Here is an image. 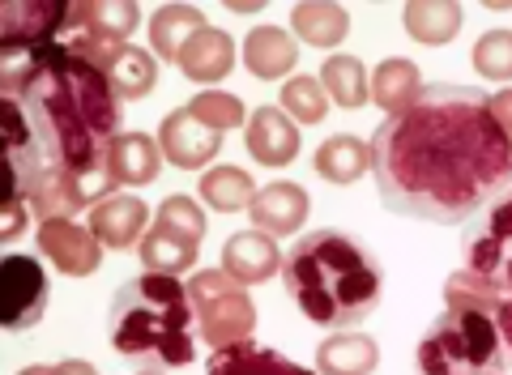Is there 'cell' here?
Returning <instances> with one entry per match:
<instances>
[{"instance_id": "obj_1", "label": "cell", "mask_w": 512, "mask_h": 375, "mask_svg": "<svg viewBox=\"0 0 512 375\" xmlns=\"http://www.w3.org/2000/svg\"><path fill=\"white\" fill-rule=\"evenodd\" d=\"M120 107L103 69L69 43L0 47L5 197L26 201L39 222L90 214L116 197L107 154L120 137Z\"/></svg>"}, {"instance_id": "obj_2", "label": "cell", "mask_w": 512, "mask_h": 375, "mask_svg": "<svg viewBox=\"0 0 512 375\" xmlns=\"http://www.w3.org/2000/svg\"><path fill=\"white\" fill-rule=\"evenodd\" d=\"M372 175L389 214L457 226L512 188V141L470 86H423L372 137Z\"/></svg>"}, {"instance_id": "obj_3", "label": "cell", "mask_w": 512, "mask_h": 375, "mask_svg": "<svg viewBox=\"0 0 512 375\" xmlns=\"http://www.w3.org/2000/svg\"><path fill=\"white\" fill-rule=\"evenodd\" d=\"M282 286L299 316H308L320 329H355L380 307L384 273L380 260L363 248L355 235L320 226L291 243L282 256Z\"/></svg>"}, {"instance_id": "obj_4", "label": "cell", "mask_w": 512, "mask_h": 375, "mask_svg": "<svg viewBox=\"0 0 512 375\" xmlns=\"http://www.w3.org/2000/svg\"><path fill=\"white\" fill-rule=\"evenodd\" d=\"M192 324H197V312H192L188 286L180 277L137 273L111 299L107 337L128 363L146 371H167V367H188L197 358Z\"/></svg>"}, {"instance_id": "obj_5", "label": "cell", "mask_w": 512, "mask_h": 375, "mask_svg": "<svg viewBox=\"0 0 512 375\" xmlns=\"http://www.w3.org/2000/svg\"><path fill=\"white\" fill-rule=\"evenodd\" d=\"M419 375H508L495 316L474 307H444L419 341Z\"/></svg>"}, {"instance_id": "obj_6", "label": "cell", "mask_w": 512, "mask_h": 375, "mask_svg": "<svg viewBox=\"0 0 512 375\" xmlns=\"http://www.w3.org/2000/svg\"><path fill=\"white\" fill-rule=\"evenodd\" d=\"M188 299L197 312L201 341L210 350H227L239 341H252L256 329V303L244 282H235L227 269H201L188 282Z\"/></svg>"}, {"instance_id": "obj_7", "label": "cell", "mask_w": 512, "mask_h": 375, "mask_svg": "<svg viewBox=\"0 0 512 375\" xmlns=\"http://www.w3.org/2000/svg\"><path fill=\"white\" fill-rule=\"evenodd\" d=\"M461 269L483 277L495 295H512V188L470 218L461 235Z\"/></svg>"}, {"instance_id": "obj_8", "label": "cell", "mask_w": 512, "mask_h": 375, "mask_svg": "<svg viewBox=\"0 0 512 375\" xmlns=\"http://www.w3.org/2000/svg\"><path fill=\"white\" fill-rule=\"evenodd\" d=\"M35 248L43 260H52L64 277H90L103 265V243L90 226H77L73 218H47L35 231Z\"/></svg>"}, {"instance_id": "obj_9", "label": "cell", "mask_w": 512, "mask_h": 375, "mask_svg": "<svg viewBox=\"0 0 512 375\" xmlns=\"http://www.w3.org/2000/svg\"><path fill=\"white\" fill-rule=\"evenodd\" d=\"M0 286H5V329L26 333L47 312V273L35 256H5L0 260Z\"/></svg>"}, {"instance_id": "obj_10", "label": "cell", "mask_w": 512, "mask_h": 375, "mask_svg": "<svg viewBox=\"0 0 512 375\" xmlns=\"http://www.w3.org/2000/svg\"><path fill=\"white\" fill-rule=\"evenodd\" d=\"M158 150H163V158L171 162V167L201 171L205 162L218 158L222 133H214V128L201 124L188 107H180V111H171V116H163V124H158Z\"/></svg>"}, {"instance_id": "obj_11", "label": "cell", "mask_w": 512, "mask_h": 375, "mask_svg": "<svg viewBox=\"0 0 512 375\" xmlns=\"http://www.w3.org/2000/svg\"><path fill=\"white\" fill-rule=\"evenodd\" d=\"M69 5L56 0H18V5L0 9V47H43L60 43Z\"/></svg>"}, {"instance_id": "obj_12", "label": "cell", "mask_w": 512, "mask_h": 375, "mask_svg": "<svg viewBox=\"0 0 512 375\" xmlns=\"http://www.w3.org/2000/svg\"><path fill=\"white\" fill-rule=\"evenodd\" d=\"M308 209L312 197L303 192L291 179H278L256 192V201L248 205V218H252V231H261L269 239H286V235H299V226L308 222Z\"/></svg>"}, {"instance_id": "obj_13", "label": "cell", "mask_w": 512, "mask_h": 375, "mask_svg": "<svg viewBox=\"0 0 512 375\" xmlns=\"http://www.w3.org/2000/svg\"><path fill=\"white\" fill-rule=\"evenodd\" d=\"M146 226H150V205L141 197H128V192H116V197H107L90 209V231L111 252L141 248Z\"/></svg>"}, {"instance_id": "obj_14", "label": "cell", "mask_w": 512, "mask_h": 375, "mask_svg": "<svg viewBox=\"0 0 512 375\" xmlns=\"http://www.w3.org/2000/svg\"><path fill=\"white\" fill-rule=\"evenodd\" d=\"M244 145L261 167H291L299 154V124L282 107H256L244 124Z\"/></svg>"}, {"instance_id": "obj_15", "label": "cell", "mask_w": 512, "mask_h": 375, "mask_svg": "<svg viewBox=\"0 0 512 375\" xmlns=\"http://www.w3.org/2000/svg\"><path fill=\"white\" fill-rule=\"evenodd\" d=\"M239 60L256 81H278L299 64V43L282 26H252L239 47Z\"/></svg>"}, {"instance_id": "obj_16", "label": "cell", "mask_w": 512, "mask_h": 375, "mask_svg": "<svg viewBox=\"0 0 512 375\" xmlns=\"http://www.w3.org/2000/svg\"><path fill=\"white\" fill-rule=\"evenodd\" d=\"M90 64H99L103 77L111 81V90L120 94V103H133V99H146L158 81V69H154V56L141 52V47L124 43V47H107V52H94L86 56Z\"/></svg>"}, {"instance_id": "obj_17", "label": "cell", "mask_w": 512, "mask_h": 375, "mask_svg": "<svg viewBox=\"0 0 512 375\" xmlns=\"http://www.w3.org/2000/svg\"><path fill=\"white\" fill-rule=\"evenodd\" d=\"M222 269H227L235 282L256 286V282H269L274 273H282V252H278V243L261 231H239L222 243Z\"/></svg>"}, {"instance_id": "obj_18", "label": "cell", "mask_w": 512, "mask_h": 375, "mask_svg": "<svg viewBox=\"0 0 512 375\" xmlns=\"http://www.w3.org/2000/svg\"><path fill=\"white\" fill-rule=\"evenodd\" d=\"M107 167H111V175H116V184L146 188L163 175V150H158V141L146 137V133H120L116 141H111Z\"/></svg>"}, {"instance_id": "obj_19", "label": "cell", "mask_w": 512, "mask_h": 375, "mask_svg": "<svg viewBox=\"0 0 512 375\" xmlns=\"http://www.w3.org/2000/svg\"><path fill=\"white\" fill-rule=\"evenodd\" d=\"M205 375H320V371L299 367L278 350L256 346V341H239V346L214 350L210 363H205Z\"/></svg>"}, {"instance_id": "obj_20", "label": "cell", "mask_w": 512, "mask_h": 375, "mask_svg": "<svg viewBox=\"0 0 512 375\" xmlns=\"http://www.w3.org/2000/svg\"><path fill=\"white\" fill-rule=\"evenodd\" d=\"M231 69H235V39L218 26H205L180 56V73L188 81H197V86H214V81H222Z\"/></svg>"}, {"instance_id": "obj_21", "label": "cell", "mask_w": 512, "mask_h": 375, "mask_svg": "<svg viewBox=\"0 0 512 375\" xmlns=\"http://www.w3.org/2000/svg\"><path fill=\"white\" fill-rule=\"evenodd\" d=\"M312 167H316V175L325 179V184H338V188L359 184V179L372 171V141H363L355 133H338V137H329L316 150Z\"/></svg>"}, {"instance_id": "obj_22", "label": "cell", "mask_w": 512, "mask_h": 375, "mask_svg": "<svg viewBox=\"0 0 512 375\" xmlns=\"http://www.w3.org/2000/svg\"><path fill=\"white\" fill-rule=\"evenodd\" d=\"M380 367V346L363 333H333L316 346V371L320 375H372Z\"/></svg>"}, {"instance_id": "obj_23", "label": "cell", "mask_w": 512, "mask_h": 375, "mask_svg": "<svg viewBox=\"0 0 512 375\" xmlns=\"http://www.w3.org/2000/svg\"><path fill=\"white\" fill-rule=\"evenodd\" d=\"M461 18H466V13H461L457 0H410V5L402 9L406 35L414 43H423V47L453 43L457 30H461Z\"/></svg>"}, {"instance_id": "obj_24", "label": "cell", "mask_w": 512, "mask_h": 375, "mask_svg": "<svg viewBox=\"0 0 512 375\" xmlns=\"http://www.w3.org/2000/svg\"><path fill=\"white\" fill-rule=\"evenodd\" d=\"M205 26H210V22H205L201 9H192V5H163L150 18V47H154V56L180 64L184 47L197 39Z\"/></svg>"}, {"instance_id": "obj_25", "label": "cell", "mask_w": 512, "mask_h": 375, "mask_svg": "<svg viewBox=\"0 0 512 375\" xmlns=\"http://www.w3.org/2000/svg\"><path fill=\"white\" fill-rule=\"evenodd\" d=\"M141 265H146V273H188V269H197V256H201V243H192L188 235L180 231H171V226H150L146 239H141Z\"/></svg>"}, {"instance_id": "obj_26", "label": "cell", "mask_w": 512, "mask_h": 375, "mask_svg": "<svg viewBox=\"0 0 512 375\" xmlns=\"http://www.w3.org/2000/svg\"><path fill=\"white\" fill-rule=\"evenodd\" d=\"M291 30L308 47H338L350 35V13L333 0H303L291 9Z\"/></svg>"}, {"instance_id": "obj_27", "label": "cell", "mask_w": 512, "mask_h": 375, "mask_svg": "<svg viewBox=\"0 0 512 375\" xmlns=\"http://www.w3.org/2000/svg\"><path fill=\"white\" fill-rule=\"evenodd\" d=\"M419 94H423V77H419V64L414 60L389 56L376 64V73H372V103L376 107H384L393 116V111L410 107Z\"/></svg>"}, {"instance_id": "obj_28", "label": "cell", "mask_w": 512, "mask_h": 375, "mask_svg": "<svg viewBox=\"0 0 512 375\" xmlns=\"http://www.w3.org/2000/svg\"><path fill=\"white\" fill-rule=\"evenodd\" d=\"M320 86H325L329 103H338L346 111H359L372 103V77H367L359 56H329L320 64Z\"/></svg>"}, {"instance_id": "obj_29", "label": "cell", "mask_w": 512, "mask_h": 375, "mask_svg": "<svg viewBox=\"0 0 512 375\" xmlns=\"http://www.w3.org/2000/svg\"><path fill=\"white\" fill-rule=\"evenodd\" d=\"M256 188L252 184V175L244 167H210L201 175V184H197V197L218 209V214H239V209H248L256 201Z\"/></svg>"}, {"instance_id": "obj_30", "label": "cell", "mask_w": 512, "mask_h": 375, "mask_svg": "<svg viewBox=\"0 0 512 375\" xmlns=\"http://www.w3.org/2000/svg\"><path fill=\"white\" fill-rule=\"evenodd\" d=\"M278 107L291 116L295 124H320L329 116V94L325 86H320V77H308V73H299V77H286V86L278 94Z\"/></svg>"}, {"instance_id": "obj_31", "label": "cell", "mask_w": 512, "mask_h": 375, "mask_svg": "<svg viewBox=\"0 0 512 375\" xmlns=\"http://www.w3.org/2000/svg\"><path fill=\"white\" fill-rule=\"evenodd\" d=\"M188 111H192V116H197L201 124H210L214 133H231V128L248 124L244 99H235V94H227V90H201L197 99L188 103Z\"/></svg>"}, {"instance_id": "obj_32", "label": "cell", "mask_w": 512, "mask_h": 375, "mask_svg": "<svg viewBox=\"0 0 512 375\" xmlns=\"http://www.w3.org/2000/svg\"><path fill=\"white\" fill-rule=\"evenodd\" d=\"M474 69L487 81H512V30H487L483 39L474 43Z\"/></svg>"}, {"instance_id": "obj_33", "label": "cell", "mask_w": 512, "mask_h": 375, "mask_svg": "<svg viewBox=\"0 0 512 375\" xmlns=\"http://www.w3.org/2000/svg\"><path fill=\"white\" fill-rule=\"evenodd\" d=\"M500 299H504V295H495V290L483 282V277H474V273H466V269L448 273V282H444V307H474V312L495 316Z\"/></svg>"}, {"instance_id": "obj_34", "label": "cell", "mask_w": 512, "mask_h": 375, "mask_svg": "<svg viewBox=\"0 0 512 375\" xmlns=\"http://www.w3.org/2000/svg\"><path fill=\"white\" fill-rule=\"evenodd\" d=\"M154 222L158 226H171V231H180V235H188L192 243H201L205 239V209L192 201V197H184V192H175V197H167L163 205H158V214H154Z\"/></svg>"}, {"instance_id": "obj_35", "label": "cell", "mask_w": 512, "mask_h": 375, "mask_svg": "<svg viewBox=\"0 0 512 375\" xmlns=\"http://www.w3.org/2000/svg\"><path fill=\"white\" fill-rule=\"evenodd\" d=\"M5 222H0V239H18L22 231H26V222H30V205L26 201H18V197H5Z\"/></svg>"}, {"instance_id": "obj_36", "label": "cell", "mask_w": 512, "mask_h": 375, "mask_svg": "<svg viewBox=\"0 0 512 375\" xmlns=\"http://www.w3.org/2000/svg\"><path fill=\"white\" fill-rule=\"evenodd\" d=\"M487 99H491V116H495V124H500V128H504V137L512 141V86L487 94Z\"/></svg>"}, {"instance_id": "obj_37", "label": "cell", "mask_w": 512, "mask_h": 375, "mask_svg": "<svg viewBox=\"0 0 512 375\" xmlns=\"http://www.w3.org/2000/svg\"><path fill=\"white\" fill-rule=\"evenodd\" d=\"M495 329H500L504 354H508V363H512V295H504L500 307H495Z\"/></svg>"}, {"instance_id": "obj_38", "label": "cell", "mask_w": 512, "mask_h": 375, "mask_svg": "<svg viewBox=\"0 0 512 375\" xmlns=\"http://www.w3.org/2000/svg\"><path fill=\"white\" fill-rule=\"evenodd\" d=\"M52 375H99V371H94L86 358H64V363L52 367Z\"/></svg>"}, {"instance_id": "obj_39", "label": "cell", "mask_w": 512, "mask_h": 375, "mask_svg": "<svg viewBox=\"0 0 512 375\" xmlns=\"http://www.w3.org/2000/svg\"><path fill=\"white\" fill-rule=\"evenodd\" d=\"M227 9L231 13H256L261 9V0H227Z\"/></svg>"}, {"instance_id": "obj_40", "label": "cell", "mask_w": 512, "mask_h": 375, "mask_svg": "<svg viewBox=\"0 0 512 375\" xmlns=\"http://www.w3.org/2000/svg\"><path fill=\"white\" fill-rule=\"evenodd\" d=\"M18 375H52V367H39V363H35V367H22Z\"/></svg>"}, {"instance_id": "obj_41", "label": "cell", "mask_w": 512, "mask_h": 375, "mask_svg": "<svg viewBox=\"0 0 512 375\" xmlns=\"http://www.w3.org/2000/svg\"><path fill=\"white\" fill-rule=\"evenodd\" d=\"M137 375H163V371H137Z\"/></svg>"}]
</instances>
